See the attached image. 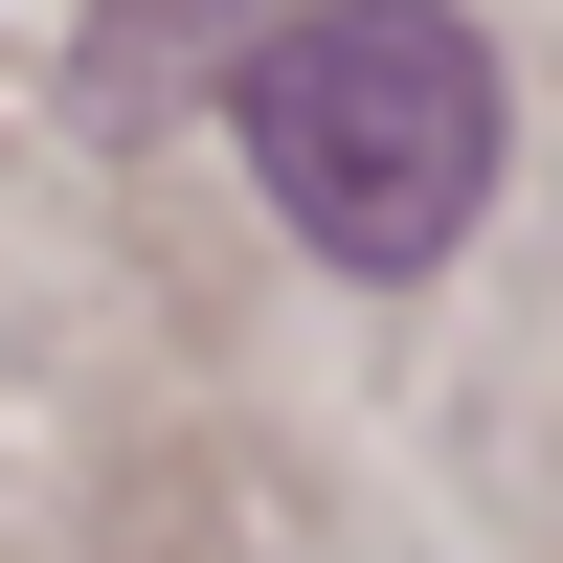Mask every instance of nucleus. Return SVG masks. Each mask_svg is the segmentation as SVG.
Wrapping results in <instances>:
<instances>
[{
    "label": "nucleus",
    "mask_w": 563,
    "mask_h": 563,
    "mask_svg": "<svg viewBox=\"0 0 563 563\" xmlns=\"http://www.w3.org/2000/svg\"><path fill=\"white\" fill-rule=\"evenodd\" d=\"M249 158L294 203V249L339 271H429L496 203V45L451 0H316L249 45Z\"/></svg>",
    "instance_id": "1"
}]
</instances>
